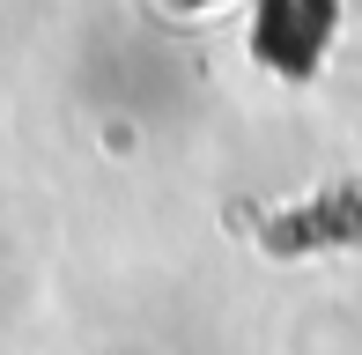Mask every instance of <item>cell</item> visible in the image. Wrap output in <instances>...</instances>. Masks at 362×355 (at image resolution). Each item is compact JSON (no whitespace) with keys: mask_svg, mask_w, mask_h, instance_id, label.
Listing matches in <instances>:
<instances>
[{"mask_svg":"<svg viewBox=\"0 0 362 355\" xmlns=\"http://www.w3.org/2000/svg\"><path fill=\"white\" fill-rule=\"evenodd\" d=\"M252 237L267 252H333V245H362V178L333 185L310 207H281V215H244Z\"/></svg>","mask_w":362,"mask_h":355,"instance_id":"6da1fadb","label":"cell"},{"mask_svg":"<svg viewBox=\"0 0 362 355\" xmlns=\"http://www.w3.org/2000/svg\"><path fill=\"white\" fill-rule=\"evenodd\" d=\"M333 37V0H259V59L281 74H310Z\"/></svg>","mask_w":362,"mask_h":355,"instance_id":"7a4b0ae2","label":"cell"}]
</instances>
